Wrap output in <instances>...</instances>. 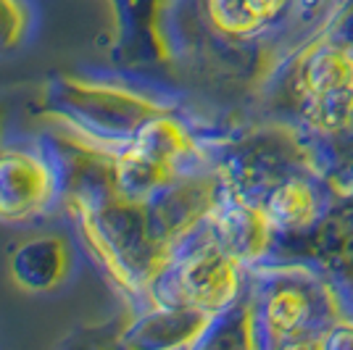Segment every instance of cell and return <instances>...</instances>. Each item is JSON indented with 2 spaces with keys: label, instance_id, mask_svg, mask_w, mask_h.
Here are the masks:
<instances>
[{
  "label": "cell",
  "instance_id": "1",
  "mask_svg": "<svg viewBox=\"0 0 353 350\" xmlns=\"http://www.w3.org/2000/svg\"><path fill=\"white\" fill-rule=\"evenodd\" d=\"M66 161L63 211L90 261L108 285L143 308L156 277L176 248L198 232L219 198L216 169H208L161 200H134L108 187L85 150L53 134Z\"/></svg>",
  "mask_w": 353,
  "mask_h": 350
},
{
  "label": "cell",
  "instance_id": "2",
  "mask_svg": "<svg viewBox=\"0 0 353 350\" xmlns=\"http://www.w3.org/2000/svg\"><path fill=\"white\" fill-rule=\"evenodd\" d=\"M34 111L74 143L117 153L132 145L153 119L176 108L161 95L121 79L59 74L45 82Z\"/></svg>",
  "mask_w": 353,
  "mask_h": 350
},
{
  "label": "cell",
  "instance_id": "3",
  "mask_svg": "<svg viewBox=\"0 0 353 350\" xmlns=\"http://www.w3.org/2000/svg\"><path fill=\"white\" fill-rule=\"evenodd\" d=\"M245 263L235 258L214 234L201 224L156 277L148 303L188 308L219 319L237 306L243 292ZM145 303V306H148Z\"/></svg>",
  "mask_w": 353,
  "mask_h": 350
},
{
  "label": "cell",
  "instance_id": "4",
  "mask_svg": "<svg viewBox=\"0 0 353 350\" xmlns=\"http://www.w3.org/2000/svg\"><path fill=\"white\" fill-rule=\"evenodd\" d=\"M66 161L59 143L21 140L0 145V224H30L61 205Z\"/></svg>",
  "mask_w": 353,
  "mask_h": 350
},
{
  "label": "cell",
  "instance_id": "5",
  "mask_svg": "<svg viewBox=\"0 0 353 350\" xmlns=\"http://www.w3.org/2000/svg\"><path fill=\"white\" fill-rule=\"evenodd\" d=\"M298 90L314 121L332 130L353 116V48L316 45L298 69Z\"/></svg>",
  "mask_w": 353,
  "mask_h": 350
},
{
  "label": "cell",
  "instance_id": "6",
  "mask_svg": "<svg viewBox=\"0 0 353 350\" xmlns=\"http://www.w3.org/2000/svg\"><path fill=\"white\" fill-rule=\"evenodd\" d=\"M216 319L188 308L148 303L121 324V342L130 350H192Z\"/></svg>",
  "mask_w": 353,
  "mask_h": 350
},
{
  "label": "cell",
  "instance_id": "7",
  "mask_svg": "<svg viewBox=\"0 0 353 350\" xmlns=\"http://www.w3.org/2000/svg\"><path fill=\"white\" fill-rule=\"evenodd\" d=\"M72 271L74 250L66 234H34L8 253V277L24 292H56L69 282Z\"/></svg>",
  "mask_w": 353,
  "mask_h": 350
},
{
  "label": "cell",
  "instance_id": "8",
  "mask_svg": "<svg viewBox=\"0 0 353 350\" xmlns=\"http://www.w3.org/2000/svg\"><path fill=\"white\" fill-rule=\"evenodd\" d=\"M309 298L298 285H288V282H277L272 287L261 292L259 306L253 308L250 316V332H253V342H259V348L266 345V350H274L301 340L303 327L309 321Z\"/></svg>",
  "mask_w": 353,
  "mask_h": 350
},
{
  "label": "cell",
  "instance_id": "9",
  "mask_svg": "<svg viewBox=\"0 0 353 350\" xmlns=\"http://www.w3.org/2000/svg\"><path fill=\"white\" fill-rule=\"evenodd\" d=\"M295 0H201L203 21L227 43H248L272 30Z\"/></svg>",
  "mask_w": 353,
  "mask_h": 350
},
{
  "label": "cell",
  "instance_id": "10",
  "mask_svg": "<svg viewBox=\"0 0 353 350\" xmlns=\"http://www.w3.org/2000/svg\"><path fill=\"white\" fill-rule=\"evenodd\" d=\"M243 200L259 205L272 232L303 229L316 214L314 190L309 185H303V179H288V182L274 185L272 190H266L264 198H243Z\"/></svg>",
  "mask_w": 353,
  "mask_h": 350
},
{
  "label": "cell",
  "instance_id": "11",
  "mask_svg": "<svg viewBox=\"0 0 353 350\" xmlns=\"http://www.w3.org/2000/svg\"><path fill=\"white\" fill-rule=\"evenodd\" d=\"M192 350H253L248 311L235 306L221 313Z\"/></svg>",
  "mask_w": 353,
  "mask_h": 350
},
{
  "label": "cell",
  "instance_id": "12",
  "mask_svg": "<svg viewBox=\"0 0 353 350\" xmlns=\"http://www.w3.org/2000/svg\"><path fill=\"white\" fill-rule=\"evenodd\" d=\"M121 324L124 319H108L101 324L77 327L59 342L56 350H130L121 342Z\"/></svg>",
  "mask_w": 353,
  "mask_h": 350
},
{
  "label": "cell",
  "instance_id": "13",
  "mask_svg": "<svg viewBox=\"0 0 353 350\" xmlns=\"http://www.w3.org/2000/svg\"><path fill=\"white\" fill-rule=\"evenodd\" d=\"M32 32L30 0H0V56L21 50Z\"/></svg>",
  "mask_w": 353,
  "mask_h": 350
},
{
  "label": "cell",
  "instance_id": "14",
  "mask_svg": "<svg viewBox=\"0 0 353 350\" xmlns=\"http://www.w3.org/2000/svg\"><path fill=\"white\" fill-rule=\"evenodd\" d=\"M274 350H327V340H319V337H301V340H293V342H285Z\"/></svg>",
  "mask_w": 353,
  "mask_h": 350
},
{
  "label": "cell",
  "instance_id": "15",
  "mask_svg": "<svg viewBox=\"0 0 353 350\" xmlns=\"http://www.w3.org/2000/svg\"><path fill=\"white\" fill-rule=\"evenodd\" d=\"M327 350H353V329H340L327 337Z\"/></svg>",
  "mask_w": 353,
  "mask_h": 350
},
{
  "label": "cell",
  "instance_id": "16",
  "mask_svg": "<svg viewBox=\"0 0 353 350\" xmlns=\"http://www.w3.org/2000/svg\"><path fill=\"white\" fill-rule=\"evenodd\" d=\"M6 121H8V105L0 101V137H3V132H6Z\"/></svg>",
  "mask_w": 353,
  "mask_h": 350
}]
</instances>
